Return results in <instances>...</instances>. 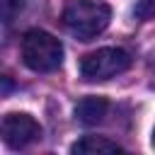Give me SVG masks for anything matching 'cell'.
Segmentation results:
<instances>
[{"label": "cell", "mask_w": 155, "mask_h": 155, "mask_svg": "<svg viewBox=\"0 0 155 155\" xmlns=\"http://www.w3.org/2000/svg\"><path fill=\"white\" fill-rule=\"evenodd\" d=\"M111 10L99 0H65L61 22L80 41H90L109 27Z\"/></svg>", "instance_id": "cell-1"}, {"label": "cell", "mask_w": 155, "mask_h": 155, "mask_svg": "<svg viewBox=\"0 0 155 155\" xmlns=\"http://www.w3.org/2000/svg\"><path fill=\"white\" fill-rule=\"evenodd\" d=\"M22 61L34 73H53L63 63V44L44 29H29L22 36Z\"/></svg>", "instance_id": "cell-2"}, {"label": "cell", "mask_w": 155, "mask_h": 155, "mask_svg": "<svg viewBox=\"0 0 155 155\" xmlns=\"http://www.w3.org/2000/svg\"><path fill=\"white\" fill-rule=\"evenodd\" d=\"M128 68H131V53L124 48H114V46L97 48L80 61V75L87 82L109 80V78H114Z\"/></svg>", "instance_id": "cell-3"}, {"label": "cell", "mask_w": 155, "mask_h": 155, "mask_svg": "<svg viewBox=\"0 0 155 155\" xmlns=\"http://www.w3.org/2000/svg\"><path fill=\"white\" fill-rule=\"evenodd\" d=\"M0 138L7 148L24 150V148H29L31 143H36L41 138V124L34 116L24 114V111L5 114L0 119Z\"/></svg>", "instance_id": "cell-4"}, {"label": "cell", "mask_w": 155, "mask_h": 155, "mask_svg": "<svg viewBox=\"0 0 155 155\" xmlns=\"http://www.w3.org/2000/svg\"><path fill=\"white\" fill-rule=\"evenodd\" d=\"M107 111H109V102H107L104 97H97V94L82 97V99L75 104V116H78V121L85 124V126L99 124V121L107 116Z\"/></svg>", "instance_id": "cell-5"}, {"label": "cell", "mask_w": 155, "mask_h": 155, "mask_svg": "<svg viewBox=\"0 0 155 155\" xmlns=\"http://www.w3.org/2000/svg\"><path fill=\"white\" fill-rule=\"evenodd\" d=\"M124 150L119 143L104 138V136H82L80 140H75L70 145V153L75 155H92V153H119Z\"/></svg>", "instance_id": "cell-6"}, {"label": "cell", "mask_w": 155, "mask_h": 155, "mask_svg": "<svg viewBox=\"0 0 155 155\" xmlns=\"http://www.w3.org/2000/svg\"><path fill=\"white\" fill-rule=\"evenodd\" d=\"M27 2L29 0H0V22L12 24L19 17V12L27 7Z\"/></svg>", "instance_id": "cell-7"}, {"label": "cell", "mask_w": 155, "mask_h": 155, "mask_svg": "<svg viewBox=\"0 0 155 155\" xmlns=\"http://www.w3.org/2000/svg\"><path fill=\"white\" fill-rule=\"evenodd\" d=\"M138 19H155V0H136Z\"/></svg>", "instance_id": "cell-8"}, {"label": "cell", "mask_w": 155, "mask_h": 155, "mask_svg": "<svg viewBox=\"0 0 155 155\" xmlns=\"http://www.w3.org/2000/svg\"><path fill=\"white\" fill-rule=\"evenodd\" d=\"M153 145H155V133H153Z\"/></svg>", "instance_id": "cell-9"}]
</instances>
